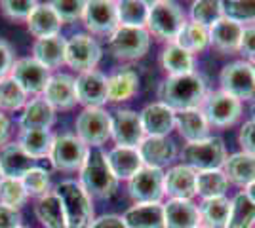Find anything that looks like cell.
Returning a JSON list of instances; mask_svg holds the SVG:
<instances>
[{
    "label": "cell",
    "instance_id": "obj_1",
    "mask_svg": "<svg viewBox=\"0 0 255 228\" xmlns=\"http://www.w3.org/2000/svg\"><path fill=\"white\" fill-rule=\"evenodd\" d=\"M158 97L160 103L170 107L173 112L200 109L206 97V82L196 73L168 76L160 86Z\"/></svg>",
    "mask_w": 255,
    "mask_h": 228
},
{
    "label": "cell",
    "instance_id": "obj_25",
    "mask_svg": "<svg viewBox=\"0 0 255 228\" xmlns=\"http://www.w3.org/2000/svg\"><path fill=\"white\" fill-rule=\"evenodd\" d=\"M126 228H166L164 204H135L122 215Z\"/></svg>",
    "mask_w": 255,
    "mask_h": 228
},
{
    "label": "cell",
    "instance_id": "obj_13",
    "mask_svg": "<svg viewBox=\"0 0 255 228\" xmlns=\"http://www.w3.org/2000/svg\"><path fill=\"white\" fill-rule=\"evenodd\" d=\"M10 76L21 86V89L27 95H40L48 86L50 71L44 69L38 61L32 57H21L17 59L10 71Z\"/></svg>",
    "mask_w": 255,
    "mask_h": 228
},
{
    "label": "cell",
    "instance_id": "obj_8",
    "mask_svg": "<svg viewBox=\"0 0 255 228\" xmlns=\"http://www.w3.org/2000/svg\"><path fill=\"white\" fill-rule=\"evenodd\" d=\"M76 137L90 149L111 139V114L103 109H84L76 118Z\"/></svg>",
    "mask_w": 255,
    "mask_h": 228
},
{
    "label": "cell",
    "instance_id": "obj_54",
    "mask_svg": "<svg viewBox=\"0 0 255 228\" xmlns=\"http://www.w3.org/2000/svg\"><path fill=\"white\" fill-rule=\"evenodd\" d=\"M252 120H255V99L254 103H252Z\"/></svg>",
    "mask_w": 255,
    "mask_h": 228
},
{
    "label": "cell",
    "instance_id": "obj_43",
    "mask_svg": "<svg viewBox=\"0 0 255 228\" xmlns=\"http://www.w3.org/2000/svg\"><path fill=\"white\" fill-rule=\"evenodd\" d=\"M21 185L25 188V192L29 196H42L50 194V173L42 169V167H32L27 173L21 177Z\"/></svg>",
    "mask_w": 255,
    "mask_h": 228
},
{
    "label": "cell",
    "instance_id": "obj_40",
    "mask_svg": "<svg viewBox=\"0 0 255 228\" xmlns=\"http://www.w3.org/2000/svg\"><path fill=\"white\" fill-rule=\"evenodd\" d=\"M27 105V93L10 75L0 78V110H17Z\"/></svg>",
    "mask_w": 255,
    "mask_h": 228
},
{
    "label": "cell",
    "instance_id": "obj_48",
    "mask_svg": "<svg viewBox=\"0 0 255 228\" xmlns=\"http://www.w3.org/2000/svg\"><path fill=\"white\" fill-rule=\"evenodd\" d=\"M238 143L242 147V152L255 156V120H250L242 126L238 133Z\"/></svg>",
    "mask_w": 255,
    "mask_h": 228
},
{
    "label": "cell",
    "instance_id": "obj_19",
    "mask_svg": "<svg viewBox=\"0 0 255 228\" xmlns=\"http://www.w3.org/2000/svg\"><path fill=\"white\" fill-rule=\"evenodd\" d=\"M42 97L52 105L53 109H61V110L73 109L76 103H78L76 101L75 78L71 75H63V73L50 76Z\"/></svg>",
    "mask_w": 255,
    "mask_h": 228
},
{
    "label": "cell",
    "instance_id": "obj_45",
    "mask_svg": "<svg viewBox=\"0 0 255 228\" xmlns=\"http://www.w3.org/2000/svg\"><path fill=\"white\" fill-rule=\"evenodd\" d=\"M53 11L57 13V17L61 19V23H73L76 19H82L86 10V2L82 0H55L50 2Z\"/></svg>",
    "mask_w": 255,
    "mask_h": 228
},
{
    "label": "cell",
    "instance_id": "obj_33",
    "mask_svg": "<svg viewBox=\"0 0 255 228\" xmlns=\"http://www.w3.org/2000/svg\"><path fill=\"white\" fill-rule=\"evenodd\" d=\"M160 63L162 69L170 76H179V75H189L194 73V57H192L187 50H183L181 46L175 42L168 44L164 48V52L160 55Z\"/></svg>",
    "mask_w": 255,
    "mask_h": 228
},
{
    "label": "cell",
    "instance_id": "obj_27",
    "mask_svg": "<svg viewBox=\"0 0 255 228\" xmlns=\"http://www.w3.org/2000/svg\"><path fill=\"white\" fill-rule=\"evenodd\" d=\"M65 48L67 40L61 34L52 38H40L32 44V59L38 61L48 71L59 69L65 63Z\"/></svg>",
    "mask_w": 255,
    "mask_h": 228
},
{
    "label": "cell",
    "instance_id": "obj_51",
    "mask_svg": "<svg viewBox=\"0 0 255 228\" xmlns=\"http://www.w3.org/2000/svg\"><path fill=\"white\" fill-rule=\"evenodd\" d=\"M90 228H126L124 221L118 215H103L99 219H94V223L90 225Z\"/></svg>",
    "mask_w": 255,
    "mask_h": 228
},
{
    "label": "cell",
    "instance_id": "obj_6",
    "mask_svg": "<svg viewBox=\"0 0 255 228\" xmlns=\"http://www.w3.org/2000/svg\"><path fill=\"white\" fill-rule=\"evenodd\" d=\"M90 149L76 137L75 133H61L53 137L52 151H50V162L59 171H80L84 165L86 156Z\"/></svg>",
    "mask_w": 255,
    "mask_h": 228
},
{
    "label": "cell",
    "instance_id": "obj_52",
    "mask_svg": "<svg viewBox=\"0 0 255 228\" xmlns=\"http://www.w3.org/2000/svg\"><path fill=\"white\" fill-rule=\"evenodd\" d=\"M10 131H11L10 120H8V116H6V114L0 110V147L8 145V139H10Z\"/></svg>",
    "mask_w": 255,
    "mask_h": 228
},
{
    "label": "cell",
    "instance_id": "obj_7",
    "mask_svg": "<svg viewBox=\"0 0 255 228\" xmlns=\"http://www.w3.org/2000/svg\"><path fill=\"white\" fill-rule=\"evenodd\" d=\"M150 34L147 29L118 27L109 38L111 54L120 61H135L149 52Z\"/></svg>",
    "mask_w": 255,
    "mask_h": 228
},
{
    "label": "cell",
    "instance_id": "obj_26",
    "mask_svg": "<svg viewBox=\"0 0 255 228\" xmlns=\"http://www.w3.org/2000/svg\"><path fill=\"white\" fill-rule=\"evenodd\" d=\"M0 167H2L4 177L21 179L29 169L36 167V160L27 156L17 143H8L0 151Z\"/></svg>",
    "mask_w": 255,
    "mask_h": 228
},
{
    "label": "cell",
    "instance_id": "obj_50",
    "mask_svg": "<svg viewBox=\"0 0 255 228\" xmlns=\"http://www.w3.org/2000/svg\"><path fill=\"white\" fill-rule=\"evenodd\" d=\"M13 67V52L6 40H0V78L10 75Z\"/></svg>",
    "mask_w": 255,
    "mask_h": 228
},
{
    "label": "cell",
    "instance_id": "obj_58",
    "mask_svg": "<svg viewBox=\"0 0 255 228\" xmlns=\"http://www.w3.org/2000/svg\"><path fill=\"white\" fill-rule=\"evenodd\" d=\"M19 228H27V227H19Z\"/></svg>",
    "mask_w": 255,
    "mask_h": 228
},
{
    "label": "cell",
    "instance_id": "obj_35",
    "mask_svg": "<svg viewBox=\"0 0 255 228\" xmlns=\"http://www.w3.org/2000/svg\"><path fill=\"white\" fill-rule=\"evenodd\" d=\"M34 213L44 228H67L61 202L53 192L38 198V202L34 206Z\"/></svg>",
    "mask_w": 255,
    "mask_h": 228
},
{
    "label": "cell",
    "instance_id": "obj_41",
    "mask_svg": "<svg viewBox=\"0 0 255 228\" xmlns=\"http://www.w3.org/2000/svg\"><path fill=\"white\" fill-rule=\"evenodd\" d=\"M191 17L192 23H198V25L210 29L213 23H217L221 17H225L223 2H217V0H198V2H192Z\"/></svg>",
    "mask_w": 255,
    "mask_h": 228
},
{
    "label": "cell",
    "instance_id": "obj_22",
    "mask_svg": "<svg viewBox=\"0 0 255 228\" xmlns=\"http://www.w3.org/2000/svg\"><path fill=\"white\" fill-rule=\"evenodd\" d=\"M137 151L145 165L158 167V169L168 165L177 154L175 145L168 137H145L137 147Z\"/></svg>",
    "mask_w": 255,
    "mask_h": 228
},
{
    "label": "cell",
    "instance_id": "obj_4",
    "mask_svg": "<svg viewBox=\"0 0 255 228\" xmlns=\"http://www.w3.org/2000/svg\"><path fill=\"white\" fill-rule=\"evenodd\" d=\"M183 163L192 167L196 173L223 169L227 160V149L221 137H206L202 141L187 143L181 152Z\"/></svg>",
    "mask_w": 255,
    "mask_h": 228
},
{
    "label": "cell",
    "instance_id": "obj_14",
    "mask_svg": "<svg viewBox=\"0 0 255 228\" xmlns=\"http://www.w3.org/2000/svg\"><path fill=\"white\" fill-rule=\"evenodd\" d=\"M84 25L88 31L94 34H103L111 36L118 27V13H117V2L111 0H92L86 2L84 10Z\"/></svg>",
    "mask_w": 255,
    "mask_h": 228
},
{
    "label": "cell",
    "instance_id": "obj_32",
    "mask_svg": "<svg viewBox=\"0 0 255 228\" xmlns=\"http://www.w3.org/2000/svg\"><path fill=\"white\" fill-rule=\"evenodd\" d=\"M53 135L50 130H21L17 137V145L32 160H42L50 156Z\"/></svg>",
    "mask_w": 255,
    "mask_h": 228
},
{
    "label": "cell",
    "instance_id": "obj_15",
    "mask_svg": "<svg viewBox=\"0 0 255 228\" xmlns=\"http://www.w3.org/2000/svg\"><path fill=\"white\" fill-rule=\"evenodd\" d=\"M111 137L117 147L137 149L145 139V131L141 126V118L133 110H117L111 116Z\"/></svg>",
    "mask_w": 255,
    "mask_h": 228
},
{
    "label": "cell",
    "instance_id": "obj_44",
    "mask_svg": "<svg viewBox=\"0 0 255 228\" xmlns=\"http://www.w3.org/2000/svg\"><path fill=\"white\" fill-rule=\"evenodd\" d=\"M225 17L236 23H254L255 21V2H242V0H229L223 2Z\"/></svg>",
    "mask_w": 255,
    "mask_h": 228
},
{
    "label": "cell",
    "instance_id": "obj_17",
    "mask_svg": "<svg viewBox=\"0 0 255 228\" xmlns=\"http://www.w3.org/2000/svg\"><path fill=\"white\" fill-rule=\"evenodd\" d=\"M164 194L171 200H192L196 196V171L181 163L164 173Z\"/></svg>",
    "mask_w": 255,
    "mask_h": 228
},
{
    "label": "cell",
    "instance_id": "obj_21",
    "mask_svg": "<svg viewBox=\"0 0 255 228\" xmlns=\"http://www.w3.org/2000/svg\"><path fill=\"white\" fill-rule=\"evenodd\" d=\"M200 223V211L192 200H170L164 204L166 228H196Z\"/></svg>",
    "mask_w": 255,
    "mask_h": 228
},
{
    "label": "cell",
    "instance_id": "obj_18",
    "mask_svg": "<svg viewBox=\"0 0 255 228\" xmlns=\"http://www.w3.org/2000/svg\"><path fill=\"white\" fill-rule=\"evenodd\" d=\"M145 137H168L175 128V112L164 103H152L139 112Z\"/></svg>",
    "mask_w": 255,
    "mask_h": 228
},
{
    "label": "cell",
    "instance_id": "obj_37",
    "mask_svg": "<svg viewBox=\"0 0 255 228\" xmlns=\"http://www.w3.org/2000/svg\"><path fill=\"white\" fill-rule=\"evenodd\" d=\"M225 228H255V206L246 192H238L231 200V215Z\"/></svg>",
    "mask_w": 255,
    "mask_h": 228
},
{
    "label": "cell",
    "instance_id": "obj_39",
    "mask_svg": "<svg viewBox=\"0 0 255 228\" xmlns=\"http://www.w3.org/2000/svg\"><path fill=\"white\" fill-rule=\"evenodd\" d=\"M175 44L181 46L183 50H187L191 55L204 52L208 48V44H210V29L192 21L185 23L179 36L175 38Z\"/></svg>",
    "mask_w": 255,
    "mask_h": 228
},
{
    "label": "cell",
    "instance_id": "obj_23",
    "mask_svg": "<svg viewBox=\"0 0 255 228\" xmlns=\"http://www.w3.org/2000/svg\"><path fill=\"white\" fill-rule=\"evenodd\" d=\"M107 163L118 181L120 179L129 181L145 165L137 149H129V147H115L113 151H109Z\"/></svg>",
    "mask_w": 255,
    "mask_h": 228
},
{
    "label": "cell",
    "instance_id": "obj_57",
    "mask_svg": "<svg viewBox=\"0 0 255 228\" xmlns=\"http://www.w3.org/2000/svg\"><path fill=\"white\" fill-rule=\"evenodd\" d=\"M196 228H208V227H204V225H200V227H196Z\"/></svg>",
    "mask_w": 255,
    "mask_h": 228
},
{
    "label": "cell",
    "instance_id": "obj_24",
    "mask_svg": "<svg viewBox=\"0 0 255 228\" xmlns=\"http://www.w3.org/2000/svg\"><path fill=\"white\" fill-rule=\"evenodd\" d=\"M53 122H55V109L38 95L23 107L19 126L21 130H50Z\"/></svg>",
    "mask_w": 255,
    "mask_h": 228
},
{
    "label": "cell",
    "instance_id": "obj_11",
    "mask_svg": "<svg viewBox=\"0 0 255 228\" xmlns=\"http://www.w3.org/2000/svg\"><path fill=\"white\" fill-rule=\"evenodd\" d=\"M128 192L137 204H160L164 196V171L143 165L128 181Z\"/></svg>",
    "mask_w": 255,
    "mask_h": 228
},
{
    "label": "cell",
    "instance_id": "obj_3",
    "mask_svg": "<svg viewBox=\"0 0 255 228\" xmlns=\"http://www.w3.org/2000/svg\"><path fill=\"white\" fill-rule=\"evenodd\" d=\"M53 194L61 202L67 228H90L94 223V206L90 194L80 183L63 181L55 186Z\"/></svg>",
    "mask_w": 255,
    "mask_h": 228
},
{
    "label": "cell",
    "instance_id": "obj_29",
    "mask_svg": "<svg viewBox=\"0 0 255 228\" xmlns=\"http://www.w3.org/2000/svg\"><path fill=\"white\" fill-rule=\"evenodd\" d=\"M225 177L238 186H250L255 181V156L236 152L227 156L223 163Z\"/></svg>",
    "mask_w": 255,
    "mask_h": 228
},
{
    "label": "cell",
    "instance_id": "obj_56",
    "mask_svg": "<svg viewBox=\"0 0 255 228\" xmlns=\"http://www.w3.org/2000/svg\"><path fill=\"white\" fill-rule=\"evenodd\" d=\"M2 179H4V173H2V167H0V181H2Z\"/></svg>",
    "mask_w": 255,
    "mask_h": 228
},
{
    "label": "cell",
    "instance_id": "obj_9",
    "mask_svg": "<svg viewBox=\"0 0 255 228\" xmlns=\"http://www.w3.org/2000/svg\"><path fill=\"white\" fill-rule=\"evenodd\" d=\"M219 82H221V91L238 99L240 103L255 99V78L252 65L248 61H234L223 67Z\"/></svg>",
    "mask_w": 255,
    "mask_h": 228
},
{
    "label": "cell",
    "instance_id": "obj_38",
    "mask_svg": "<svg viewBox=\"0 0 255 228\" xmlns=\"http://www.w3.org/2000/svg\"><path fill=\"white\" fill-rule=\"evenodd\" d=\"M227 188H229V179L225 177L223 169L196 173V194L202 200L221 198V196H225Z\"/></svg>",
    "mask_w": 255,
    "mask_h": 228
},
{
    "label": "cell",
    "instance_id": "obj_36",
    "mask_svg": "<svg viewBox=\"0 0 255 228\" xmlns=\"http://www.w3.org/2000/svg\"><path fill=\"white\" fill-rule=\"evenodd\" d=\"M117 13L120 27L145 29L147 19H149V2L122 0V2H117Z\"/></svg>",
    "mask_w": 255,
    "mask_h": 228
},
{
    "label": "cell",
    "instance_id": "obj_46",
    "mask_svg": "<svg viewBox=\"0 0 255 228\" xmlns=\"http://www.w3.org/2000/svg\"><path fill=\"white\" fill-rule=\"evenodd\" d=\"M36 6H38V2H34V0H2L0 2L2 13L13 21L15 19H29Z\"/></svg>",
    "mask_w": 255,
    "mask_h": 228
},
{
    "label": "cell",
    "instance_id": "obj_28",
    "mask_svg": "<svg viewBox=\"0 0 255 228\" xmlns=\"http://www.w3.org/2000/svg\"><path fill=\"white\" fill-rule=\"evenodd\" d=\"M61 25L63 23L57 17V13L53 11L50 2L48 4H38L31 13V17L27 19V27H29V31L36 40L57 36L61 31Z\"/></svg>",
    "mask_w": 255,
    "mask_h": 228
},
{
    "label": "cell",
    "instance_id": "obj_31",
    "mask_svg": "<svg viewBox=\"0 0 255 228\" xmlns=\"http://www.w3.org/2000/svg\"><path fill=\"white\" fill-rule=\"evenodd\" d=\"M175 128L179 130L181 137L187 143L202 141L208 137V130L210 124L206 116L202 114L200 109L183 110V112H175Z\"/></svg>",
    "mask_w": 255,
    "mask_h": 228
},
{
    "label": "cell",
    "instance_id": "obj_2",
    "mask_svg": "<svg viewBox=\"0 0 255 228\" xmlns=\"http://www.w3.org/2000/svg\"><path fill=\"white\" fill-rule=\"evenodd\" d=\"M78 183L90 194V198L94 196L99 200H105L117 192L118 179L111 171L107 163V154L101 149H90L84 165L80 167Z\"/></svg>",
    "mask_w": 255,
    "mask_h": 228
},
{
    "label": "cell",
    "instance_id": "obj_53",
    "mask_svg": "<svg viewBox=\"0 0 255 228\" xmlns=\"http://www.w3.org/2000/svg\"><path fill=\"white\" fill-rule=\"evenodd\" d=\"M244 192H246V196H248V198L252 200V204L255 206V181H254V183H252L250 186H246Z\"/></svg>",
    "mask_w": 255,
    "mask_h": 228
},
{
    "label": "cell",
    "instance_id": "obj_42",
    "mask_svg": "<svg viewBox=\"0 0 255 228\" xmlns=\"http://www.w3.org/2000/svg\"><path fill=\"white\" fill-rule=\"evenodd\" d=\"M29 194L25 192V188L21 185V179H10L4 177L0 181V204L11 209H21L27 202Z\"/></svg>",
    "mask_w": 255,
    "mask_h": 228
},
{
    "label": "cell",
    "instance_id": "obj_10",
    "mask_svg": "<svg viewBox=\"0 0 255 228\" xmlns=\"http://www.w3.org/2000/svg\"><path fill=\"white\" fill-rule=\"evenodd\" d=\"M200 110L206 116L210 126L215 128H229L233 126L242 114V103L238 99L227 95L225 91L206 93Z\"/></svg>",
    "mask_w": 255,
    "mask_h": 228
},
{
    "label": "cell",
    "instance_id": "obj_16",
    "mask_svg": "<svg viewBox=\"0 0 255 228\" xmlns=\"http://www.w3.org/2000/svg\"><path fill=\"white\" fill-rule=\"evenodd\" d=\"M76 101L86 109H101L107 103V76L99 71H86L75 78Z\"/></svg>",
    "mask_w": 255,
    "mask_h": 228
},
{
    "label": "cell",
    "instance_id": "obj_49",
    "mask_svg": "<svg viewBox=\"0 0 255 228\" xmlns=\"http://www.w3.org/2000/svg\"><path fill=\"white\" fill-rule=\"evenodd\" d=\"M21 227V213L0 204V228H19Z\"/></svg>",
    "mask_w": 255,
    "mask_h": 228
},
{
    "label": "cell",
    "instance_id": "obj_12",
    "mask_svg": "<svg viewBox=\"0 0 255 228\" xmlns=\"http://www.w3.org/2000/svg\"><path fill=\"white\" fill-rule=\"evenodd\" d=\"M101 59V48L90 34H75L67 40L65 63L78 73L94 71Z\"/></svg>",
    "mask_w": 255,
    "mask_h": 228
},
{
    "label": "cell",
    "instance_id": "obj_30",
    "mask_svg": "<svg viewBox=\"0 0 255 228\" xmlns=\"http://www.w3.org/2000/svg\"><path fill=\"white\" fill-rule=\"evenodd\" d=\"M139 89V76L131 69H120L107 78V101L122 103L131 99Z\"/></svg>",
    "mask_w": 255,
    "mask_h": 228
},
{
    "label": "cell",
    "instance_id": "obj_20",
    "mask_svg": "<svg viewBox=\"0 0 255 228\" xmlns=\"http://www.w3.org/2000/svg\"><path fill=\"white\" fill-rule=\"evenodd\" d=\"M242 31H244V25L229 17H221L210 27V46L219 54H234L240 48Z\"/></svg>",
    "mask_w": 255,
    "mask_h": 228
},
{
    "label": "cell",
    "instance_id": "obj_5",
    "mask_svg": "<svg viewBox=\"0 0 255 228\" xmlns=\"http://www.w3.org/2000/svg\"><path fill=\"white\" fill-rule=\"evenodd\" d=\"M185 23H187L185 13L175 2H166V0L149 2L147 27L156 38L168 40L170 44L175 42V38L179 36Z\"/></svg>",
    "mask_w": 255,
    "mask_h": 228
},
{
    "label": "cell",
    "instance_id": "obj_47",
    "mask_svg": "<svg viewBox=\"0 0 255 228\" xmlns=\"http://www.w3.org/2000/svg\"><path fill=\"white\" fill-rule=\"evenodd\" d=\"M238 52L248 59V63H255V25L244 27Z\"/></svg>",
    "mask_w": 255,
    "mask_h": 228
},
{
    "label": "cell",
    "instance_id": "obj_55",
    "mask_svg": "<svg viewBox=\"0 0 255 228\" xmlns=\"http://www.w3.org/2000/svg\"><path fill=\"white\" fill-rule=\"evenodd\" d=\"M252 65V71H254V78H255V63H250Z\"/></svg>",
    "mask_w": 255,
    "mask_h": 228
},
{
    "label": "cell",
    "instance_id": "obj_34",
    "mask_svg": "<svg viewBox=\"0 0 255 228\" xmlns=\"http://www.w3.org/2000/svg\"><path fill=\"white\" fill-rule=\"evenodd\" d=\"M200 221H204V227L208 228H225L231 215V200L229 198H210L202 200L198 206Z\"/></svg>",
    "mask_w": 255,
    "mask_h": 228
}]
</instances>
